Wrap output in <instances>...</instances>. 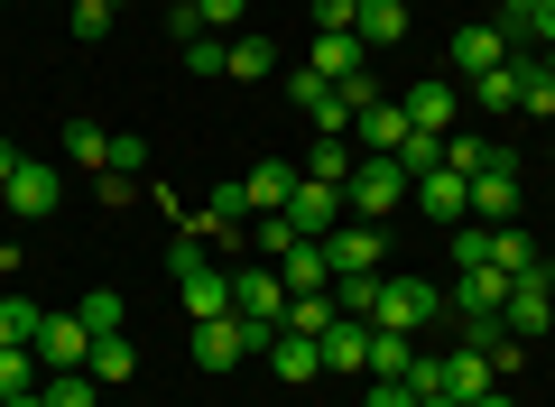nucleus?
Here are the masks:
<instances>
[{"mask_svg":"<svg viewBox=\"0 0 555 407\" xmlns=\"http://www.w3.org/2000/svg\"><path fill=\"white\" fill-rule=\"evenodd\" d=\"M500 296H509L500 269H454V296H444V306H454L463 325H500Z\"/></svg>","mask_w":555,"mask_h":407,"instance_id":"15","label":"nucleus"},{"mask_svg":"<svg viewBox=\"0 0 555 407\" xmlns=\"http://www.w3.org/2000/svg\"><path fill=\"white\" fill-rule=\"evenodd\" d=\"M416 407H463V398H444V389H436V398H416Z\"/></svg>","mask_w":555,"mask_h":407,"instance_id":"49","label":"nucleus"},{"mask_svg":"<svg viewBox=\"0 0 555 407\" xmlns=\"http://www.w3.org/2000/svg\"><path fill=\"white\" fill-rule=\"evenodd\" d=\"M28 352H38V370H83V361H93V325H83L75 306H65V315H38Z\"/></svg>","mask_w":555,"mask_h":407,"instance_id":"6","label":"nucleus"},{"mask_svg":"<svg viewBox=\"0 0 555 407\" xmlns=\"http://www.w3.org/2000/svg\"><path fill=\"white\" fill-rule=\"evenodd\" d=\"M20 222H38V214H56V167H38V157H20V176H10V194H0Z\"/></svg>","mask_w":555,"mask_h":407,"instance_id":"18","label":"nucleus"},{"mask_svg":"<svg viewBox=\"0 0 555 407\" xmlns=\"http://www.w3.org/2000/svg\"><path fill=\"white\" fill-rule=\"evenodd\" d=\"M408 204H426V222H473V176H454V167H436V176H416V194Z\"/></svg>","mask_w":555,"mask_h":407,"instance_id":"13","label":"nucleus"},{"mask_svg":"<svg viewBox=\"0 0 555 407\" xmlns=\"http://www.w3.org/2000/svg\"><path fill=\"white\" fill-rule=\"evenodd\" d=\"M509 84H518V112L555 120V65L546 56H509Z\"/></svg>","mask_w":555,"mask_h":407,"instance_id":"22","label":"nucleus"},{"mask_svg":"<svg viewBox=\"0 0 555 407\" xmlns=\"http://www.w3.org/2000/svg\"><path fill=\"white\" fill-rule=\"evenodd\" d=\"M269 343L259 325H241V315H214V325H195V361L204 370H232V361H250V352Z\"/></svg>","mask_w":555,"mask_h":407,"instance_id":"9","label":"nucleus"},{"mask_svg":"<svg viewBox=\"0 0 555 407\" xmlns=\"http://www.w3.org/2000/svg\"><path fill=\"white\" fill-rule=\"evenodd\" d=\"M352 149H361V157H398V149H408V112H398L389 93L361 102V112H352Z\"/></svg>","mask_w":555,"mask_h":407,"instance_id":"12","label":"nucleus"},{"mask_svg":"<svg viewBox=\"0 0 555 407\" xmlns=\"http://www.w3.org/2000/svg\"><path fill=\"white\" fill-rule=\"evenodd\" d=\"M232 315L259 333L287 325V278H278V259H259V269H232Z\"/></svg>","mask_w":555,"mask_h":407,"instance_id":"5","label":"nucleus"},{"mask_svg":"<svg viewBox=\"0 0 555 407\" xmlns=\"http://www.w3.org/2000/svg\"><path fill=\"white\" fill-rule=\"evenodd\" d=\"M195 20H204V28H214V38H232V28H241V20H250V0H195Z\"/></svg>","mask_w":555,"mask_h":407,"instance_id":"40","label":"nucleus"},{"mask_svg":"<svg viewBox=\"0 0 555 407\" xmlns=\"http://www.w3.org/2000/svg\"><path fill=\"white\" fill-rule=\"evenodd\" d=\"M352 38H361V47H398V38H408V0H361Z\"/></svg>","mask_w":555,"mask_h":407,"instance_id":"24","label":"nucleus"},{"mask_svg":"<svg viewBox=\"0 0 555 407\" xmlns=\"http://www.w3.org/2000/svg\"><path fill=\"white\" fill-rule=\"evenodd\" d=\"M408 194H416V176L398 167V157H352V176H343V204H352V222H389Z\"/></svg>","mask_w":555,"mask_h":407,"instance_id":"2","label":"nucleus"},{"mask_svg":"<svg viewBox=\"0 0 555 407\" xmlns=\"http://www.w3.org/2000/svg\"><path fill=\"white\" fill-rule=\"evenodd\" d=\"M10 176H20V149H10V139H0V194H10Z\"/></svg>","mask_w":555,"mask_h":407,"instance_id":"46","label":"nucleus"},{"mask_svg":"<svg viewBox=\"0 0 555 407\" xmlns=\"http://www.w3.org/2000/svg\"><path fill=\"white\" fill-rule=\"evenodd\" d=\"M473 222H518V167L509 157L473 176Z\"/></svg>","mask_w":555,"mask_h":407,"instance_id":"17","label":"nucleus"},{"mask_svg":"<svg viewBox=\"0 0 555 407\" xmlns=\"http://www.w3.org/2000/svg\"><path fill=\"white\" fill-rule=\"evenodd\" d=\"M343 214H352V204H343V186H324V176H297V194H287V222H297L306 241H324Z\"/></svg>","mask_w":555,"mask_h":407,"instance_id":"10","label":"nucleus"},{"mask_svg":"<svg viewBox=\"0 0 555 407\" xmlns=\"http://www.w3.org/2000/svg\"><path fill=\"white\" fill-rule=\"evenodd\" d=\"M167 269H177V296H185V315H195V325L232 315V278H222L214 259H204V241H195V232H177V241H167Z\"/></svg>","mask_w":555,"mask_h":407,"instance_id":"1","label":"nucleus"},{"mask_svg":"<svg viewBox=\"0 0 555 407\" xmlns=\"http://www.w3.org/2000/svg\"><path fill=\"white\" fill-rule=\"evenodd\" d=\"M47 407H102V380H93V370H47Z\"/></svg>","mask_w":555,"mask_h":407,"instance_id":"31","label":"nucleus"},{"mask_svg":"<svg viewBox=\"0 0 555 407\" xmlns=\"http://www.w3.org/2000/svg\"><path fill=\"white\" fill-rule=\"evenodd\" d=\"M537 259H546V251H537L518 222H491V269H500V278H537Z\"/></svg>","mask_w":555,"mask_h":407,"instance_id":"23","label":"nucleus"},{"mask_svg":"<svg viewBox=\"0 0 555 407\" xmlns=\"http://www.w3.org/2000/svg\"><path fill=\"white\" fill-rule=\"evenodd\" d=\"M352 20H361V0H315V28H343L352 38Z\"/></svg>","mask_w":555,"mask_h":407,"instance_id":"43","label":"nucleus"},{"mask_svg":"<svg viewBox=\"0 0 555 407\" xmlns=\"http://www.w3.org/2000/svg\"><path fill=\"white\" fill-rule=\"evenodd\" d=\"M361 407H416V398H408V380H371V398H361Z\"/></svg>","mask_w":555,"mask_h":407,"instance_id":"44","label":"nucleus"},{"mask_svg":"<svg viewBox=\"0 0 555 407\" xmlns=\"http://www.w3.org/2000/svg\"><path fill=\"white\" fill-rule=\"evenodd\" d=\"M537 10H546V0H500V38H528Z\"/></svg>","mask_w":555,"mask_h":407,"instance_id":"41","label":"nucleus"},{"mask_svg":"<svg viewBox=\"0 0 555 407\" xmlns=\"http://www.w3.org/2000/svg\"><path fill=\"white\" fill-rule=\"evenodd\" d=\"M463 93H473L481 112H518V84H509V65H500V75H481V84H463Z\"/></svg>","mask_w":555,"mask_h":407,"instance_id":"37","label":"nucleus"},{"mask_svg":"<svg viewBox=\"0 0 555 407\" xmlns=\"http://www.w3.org/2000/svg\"><path fill=\"white\" fill-rule=\"evenodd\" d=\"M75 315L93 325V343H102V333H120V315H130V306H120L112 288H93V296H75Z\"/></svg>","mask_w":555,"mask_h":407,"instance_id":"35","label":"nucleus"},{"mask_svg":"<svg viewBox=\"0 0 555 407\" xmlns=\"http://www.w3.org/2000/svg\"><path fill=\"white\" fill-rule=\"evenodd\" d=\"M436 315H444V296L426 288V278H379V306H371L379 333H426Z\"/></svg>","mask_w":555,"mask_h":407,"instance_id":"3","label":"nucleus"},{"mask_svg":"<svg viewBox=\"0 0 555 407\" xmlns=\"http://www.w3.org/2000/svg\"><path fill=\"white\" fill-rule=\"evenodd\" d=\"M259 352H269L278 389H306V380H324V343H315V333H287V325H278V333H269Z\"/></svg>","mask_w":555,"mask_h":407,"instance_id":"11","label":"nucleus"},{"mask_svg":"<svg viewBox=\"0 0 555 407\" xmlns=\"http://www.w3.org/2000/svg\"><path fill=\"white\" fill-rule=\"evenodd\" d=\"M28 333H38V306L28 296H0V343H28Z\"/></svg>","mask_w":555,"mask_h":407,"instance_id":"39","label":"nucleus"},{"mask_svg":"<svg viewBox=\"0 0 555 407\" xmlns=\"http://www.w3.org/2000/svg\"><path fill=\"white\" fill-rule=\"evenodd\" d=\"M500 65H509V38H500L491 20L454 28V47H444V75H454V84H481V75H500Z\"/></svg>","mask_w":555,"mask_h":407,"instance_id":"7","label":"nucleus"},{"mask_svg":"<svg viewBox=\"0 0 555 407\" xmlns=\"http://www.w3.org/2000/svg\"><path fill=\"white\" fill-rule=\"evenodd\" d=\"M250 241H259V259H287V251H297L306 232H297L287 214H259V222H250Z\"/></svg>","mask_w":555,"mask_h":407,"instance_id":"34","label":"nucleus"},{"mask_svg":"<svg viewBox=\"0 0 555 407\" xmlns=\"http://www.w3.org/2000/svg\"><path fill=\"white\" fill-rule=\"evenodd\" d=\"M334 288H315V296H287V333H315V343H324V325H334Z\"/></svg>","mask_w":555,"mask_h":407,"instance_id":"33","label":"nucleus"},{"mask_svg":"<svg viewBox=\"0 0 555 407\" xmlns=\"http://www.w3.org/2000/svg\"><path fill=\"white\" fill-rule=\"evenodd\" d=\"M361 65H371V47H361V38H343V28H315V47H306V75L343 84V75H361Z\"/></svg>","mask_w":555,"mask_h":407,"instance_id":"16","label":"nucleus"},{"mask_svg":"<svg viewBox=\"0 0 555 407\" xmlns=\"http://www.w3.org/2000/svg\"><path fill=\"white\" fill-rule=\"evenodd\" d=\"M306 167H278V157H259L250 176H241V194H250V214H287V194H297Z\"/></svg>","mask_w":555,"mask_h":407,"instance_id":"21","label":"nucleus"},{"mask_svg":"<svg viewBox=\"0 0 555 407\" xmlns=\"http://www.w3.org/2000/svg\"><path fill=\"white\" fill-rule=\"evenodd\" d=\"M352 139H343V130H315V149H306V176H324V186H343V176H352Z\"/></svg>","mask_w":555,"mask_h":407,"instance_id":"28","label":"nucleus"},{"mask_svg":"<svg viewBox=\"0 0 555 407\" xmlns=\"http://www.w3.org/2000/svg\"><path fill=\"white\" fill-rule=\"evenodd\" d=\"M65 157H75V167H112V130H102V120H65Z\"/></svg>","mask_w":555,"mask_h":407,"instance_id":"29","label":"nucleus"},{"mask_svg":"<svg viewBox=\"0 0 555 407\" xmlns=\"http://www.w3.org/2000/svg\"><path fill=\"white\" fill-rule=\"evenodd\" d=\"M278 278H287V296H315V288H334V269H324V241H297V251L278 259Z\"/></svg>","mask_w":555,"mask_h":407,"instance_id":"25","label":"nucleus"},{"mask_svg":"<svg viewBox=\"0 0 555 407\" xmlns=\"http://www.w3.org/2000/svg\"><path fill=\"white\" fill-rule=\"evenodd\" d=\"M454 269H491V222H454Z\"/></svg>","mask_w":555,"mask_h":407,"instance_id":"36","label":"nucleus"},{"mask_svg":"<svg viewBox=\"0 0 555 407\" xmlns=\"http://www.w3.org/2000/svg\"><path fill=\"white\" fill-rule=\"evenodd\" d=\"M473 407H518V398H509V389H481V398H473Z\"/></svg>","mask_w":555,"mask_h":407,"instance_id":"47","label":"nucleus"},{"mask_svg":"<svg viewBox=\"0 0 555 407\" xmlns=\"http://www.w3.org/2000/svg\"><path fill=\"white\" fill-rule=\"evenodd\" d=\"M222 75H241V84H269V75H278V47L259 38V28H232V38H222Z\"/></svg>","mask_w":555,"mask_h":407,"instance_id":"20","label":"nucleus"},{"mask_svg":"<svg viewBox=\"0 0 555 407\" xmlns=\"http://www.w3.org/2000/svg\"><path fill=\"white\" fill-rule=\"evenodd\" d=\"M537 278H546V296H555V251H546V259H537Z\"/></svg>","mask_w":555,"mask_h":407,"instance_id":"48","label":"nucleus"},{"mask_svg":"<svg viewBox=\"0 0 555 407\" xmlns=\"http://www.w3.org/2000/svg\"><path fill=\"white\" fill-rule=\"evenodd\" d=\"M546 325H555L546 278H509V296H500V333H509V343H537Z\"/></svg>","mask_w":555,"mask_h":407,"instance_id":"8","label":"nucleus"},{"mask_svg":"<svg viewBox=\"0 0 555 407\" xmlns=\"http://www.w3.org/2000/svg\"><path fill=\"white\" fill-rule=\"evenodd\" d=\"M38 380H47V370H38V352H28V343H0V398H28Z\"/></svg>","mask_w":555,"mask_h":407,"instance_id":"32","label":"nucleus"},{"mask_svg":"<svg viewBox=\"0 0 555 407\" xmlns=\"http://www.w3.org/2000/svg\"><path fill=\"white\" fill-rule=\"evenodd\" d=\"M83 370H93L102 389H120V380H130V370H139V352H130V333H102V343H93V361H83Z\"/></svg>","mask_w":555,"mask_h":407,"instance_id":"30","label":"nucleus"},{"mask_svg":"<svg viewBox=\"0 0 555 407\" xmlns=\"http://www.w3.org/2000/svg\"><path fill=\"white\" fill-rule=\"evenodd\" d=\"M416 352H426L416 333H379V325H371V380H408Z\"/></svg>","mask_w":555,"mask_h":407,"instance_id":"27","label":"nucleus"},{"mask_svg":"<svg viewBox=\"0 0 555 407\" xmlns=\"http://www.w3.org/2000/svg\"><path fill=\"white\" fill-rule=\"evenodd\" d=\"M398 112H408V130H436V139H444V130H454V112H463V84H454V75H426Z\"/></svg>","mask_w":555,"mask_h":407,"instance_id":"14","label":"nucleus"},{"mask_svg":"<svg viewBox=\"0 0 555 407\" xmlns=\"http://www.w3.org/2000/svg\"><path fill=\"white\" fill-rule=\"evenodd\" d=\"M379 259H389V222H352V214H343L334 232H324V269H334V278H371Z\"/></svg>","mask_w":555,"mask_h":407,"instance_id":"4","label":"nucleus"},{"mask_svg":"<svg viewBox=\"0 0 555 407\" xmlns=\"http://www.w3.org/2000/svg\"><path fill=\"white\" fill-rule=\"evenodd\" d=\"M185 75L214 84V75H222V38H195V47H185Z\"/></svg>","mask_w":555,"mask_h":407,"instance_id":"42","label":"nucleus"},{"mask_svg":"<svg viewBox=\"0 0 555 407\" xmlns=\"http://www.w3.org/2000/svg\"><path fill=\"white\" fill-rule=\"evenodd\" d=\"M324 370H343V380L371 370V325H361V315H334V325H324Z\"/></svg>","mask_w":555,"mask_h":407,"instance_id":"19","label":"nucleus"},{"mask_svg":"<svg viewBox=\"0 0 555 407\" xmlns=\"http://www.w3.org/2000/svg\"><path fill=\"white\" fill-rule=\"evenodd\" d=\"M139 167H149V139H139V130H112V167H102V176H139Z\"/></svg>","mask_w":555,"mask_h":407,"instance_id":"38","label":"nucleus"},{"mask_svg":"<svg viewBox=\"0 0 555 407\" xmlns=\"http://www.w3.org/2000/svg\"><path fill=\"white\" fill-rule=\"evenodd\" d=\"M528 47H555V0L537 10V28H528Z\"/></svg>","mask_w":555,"mask_h":407,"instance_id":"45","label":"nucleus"},{"mask_svg":"<svg viewBox=\"0 0 555 407\" xmlns=\"http://www.w3.org/2000/svg\"><path fill=\"white\" fill-rule=\"evenodd\" d=\"M500 157H509L500 139H481V130H444V167H454V176H481V167H500Z\"/></svg>","mask_w":555,"mask_h":407,"instance_id":"26","label":"nucleus"}]
</instances>
